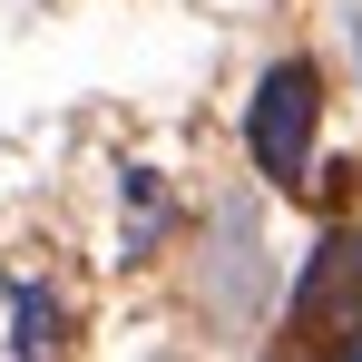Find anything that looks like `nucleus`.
I'll return each mask as SVG.
<instances>
[{"instance_id": "1", "label": "nucleus", "mask_w": 362, "mask_h": 362, "mask_svg": "<svg viewBox=\"0 0 362 362\" xmlns=\"http://www.w3.org/2000/svg\"><path fill=\"white\" fill-rule=\"evenodd\" d=\"M313 118H323L313 59L264 69V88H255V108H245V147H255V167L274 186H313Z\"/></svg>"}, {"instance_id": "2", "label": "nucleus", "mask_w": 362, "mask_h": 362, "mask_svg": "<svg viewBox=\"0 0 362 362\" xmlns=\"http://www.w3.org/2000/svg\"><path fill=\"white\" fill-rule=\"evenodd\" d=\"M294 333L303 343H353L362 353V235H323L294 294Z\"/></svg>"}, {"instance_id": "3", "label": "nucleus", "mask_w": 362, "mask_h": 362, "mask_svg": "<svg viewBox=\"0 0 362 362\" xmlns=\"http://www.w3.org/2000/svg\"><path fill=\"white\" fill-rule=\"evenodd\" d=\"M0 343H20V353H59V343H69V313L40 294V284H20V294H10V333H0Z\"/></svg>"}, {"instance_id": "4", "label": "nucleus", "mask_w": 362, "mask_h": 362, "mask_svg": "<svg viewBox=\"0 0 362 362\" xmlns=\"http://www.w3.org/2000/svg\"><path fill=\"white\" fill-rule=\"evenodd\" d=\"M127 235H137V245H147V235H167V186L127 177Z\"/></svg>"}]
</instances>
